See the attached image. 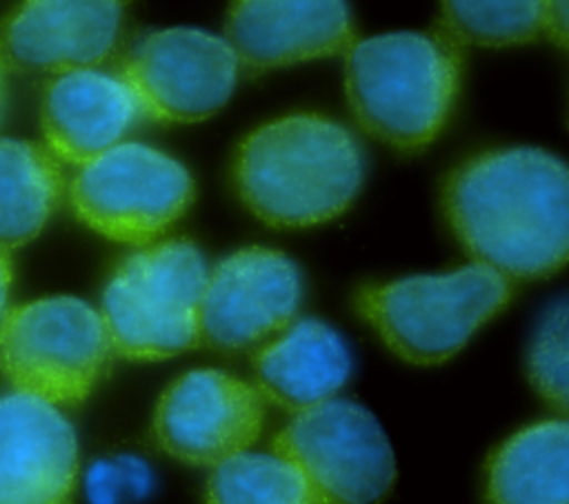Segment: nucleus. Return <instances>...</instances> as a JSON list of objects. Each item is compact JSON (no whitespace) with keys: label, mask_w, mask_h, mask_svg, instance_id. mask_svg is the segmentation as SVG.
Here are the masks:
<instances>
[{"label":"nucleus","mask_w":569,"mask_h":504,"mask_svg":"<svg viewBox=\"0 0 569 504\" xmlns=\"http://www.w3.org/2000/svg\"><path fill=\"white\" fill-rule=\"evenodd\" d=\"M365 153L340 122L291 113L256 127L233 155V187L262 222L302 229L338 218L358 195Z\"/></svg>","instance_id":"f03ea898"},{"label":"nucleus","mask_w":569,"mask_h":504,"mask_svg":"<svg viewBox=\"0 0 569 504\" xmlns=\"http://www.w3.org/2000/svg\"><path fill=\"white\" fill-rule=\"evenodd\" d=\"M11 284H13V264L9 251L0 249V320L9 311V295H11Z\"/></svg>","instance_id":"b1692460"},{"label":"nucleus","mask_w":569,"mask_h":504,"mask_svg":"<svg viewBox=\"0 0 569 504\" xmlns=\"http://www.w3.org/2000/svg\"><path fill=\"white\" fill-rule=\"evenodd\" d=\"M509 298V278L471 262L447 273L367 284L353 304L396 355L427 366L453 357Z\"/></svg>","instance_id":"20e7f679"},{"label":"nucleus","mask_w":569,"mask_h":504,"mask_svg":"<svg viewBox=\"0 0 569 504\" xmlns=\"http://www.w3.org/2000/svg\"><path fill=\"white\" fill-rule=\"evenodd\" d=\"M440 20L456 44L516 47L542 33L540 0H440Z\"/></svg>","instance_id":"aec40b11"},{"label":"nucleus","mask_w":569,"mask_h":504,"mask_svg":"<svg viewBox=\"0 0 569 504\" xmlns=\"http://www.w3.org/2000/svg\"><path fill=\"white\" fill-rule=\"evenodd\" d=\"M151 482L149 468L138 457L124 455L98 462L87 477V493L93 504H122L140 497Z\"/></svg>","instance_id":"4be33fe9"},{"label":"nucleus","mask_w":569,"mask_h":504,"mask_svg":"<svg viewBox=\"0 0 569 504\" xmlns=\"http://www.w3.org/2000/svg\"><path fill=\"white\" fill-rule=\"evenodd\" d=\"M207 273L200 249L184 238L129 253L100 298L111 351L127 360H164L191 349L200 340Z\"/></svg>","instance_id":"39448f33"},{"label":"nucleus","mask_w":569,"mask_h":504,"mask_svg":"<svg viewBox=\"0 0 569 504\" xmlns=\"http://www.w3.org/2000/svg\"><path fill=\"white\" fill-rule=\"evenodd\" d=\"M131 0H20L0 22V58L24 71L102 64L118 47Z\"/></svg>","instance_id":"f8f14e48"},{"label":"nucleus","mask_w":569,"mask_h":504,"mask_svg":"<svg viewBox=\"0 0 569 504\" xmlns=\"http://www.w3.org/2000/svg\"><path fill=\"white\" fill-rule=\"evenodd\" d=\"M318 504H378L396 480L391 444L362 404L331 397L298 411L271 442Z\"/></svg>","instance_id":"6e6552de"},{"label":"nucleus","mask_w":569,"mask_h":504,"mask_svg":"<svg viewBox=\"0 0 569 504\" xmlns=\"http://www.w3.org/2000/svg\"><path fill=\"white\" fill-rule=\"evenodd\" d=\"M264 424V400L253 384L220 369H193L176 377L153 411L156 442L196 466L247 451Z\"/></svg>","instance_id":"9d476101"},{"label":"nucleus","mask_w":569,"mask_h":504,"mask_svg":"<svg viewBox=\"0 0 569 504\" xmlns=\"http://www.w3.org/2000/svg\"><path fill=\"white\" fill-rule=\"evenodd\" d=\"M100 313L73 295L13 306L0 320V371L16 391L56 406L82 402L111 355Z\"/></svg>","instance_id":"423d86ee"},{"label":"nucleus","mask_w":569,"mask_h":504,"mask_svg":"<svg viewBox=\"0 0 569 504\" xmlns=\"http://www.w3.org/2000/svg\"><path fill=\"white\" fill-rule=\"evenodd\" d=\"M487 504H569V426L565 417L529 424L487 464Z\"/></svg>","instance_id":"f3484780"},{"label":"nucleus","mask_w":569,"mask_h":504,"mask_svg":"<svg viewBox=\"0 0 569 504\" xmlns=\"http://www.w3.org/2000/svg\"><path fill=\"white\" fill-rule=\"evenodd\" d=\"M453 235L505 278H547L569 253V175L536 147L491 149L456 167L442 191Z\"/></svg>","instance_id":"f257e3e1"},{"label":"nucleus","mask_w":569,"mask_h":504,"mask_svg":"<svg viewBox=\"0 0 569 504\" xmlns=\"http://www.w3.org/2000/svg\"><path fill=\"white\" fill-rule=\"evenodd\" d=\"M460 69L458 44L442 31L380 33L347 49V98L371 135L400 151H418L447 124Z\"/></svg>","instance_id":"7ed1b4c3"},{"label":"nucleus","mask_w":569,"mask_h":504,"mask_svg":"<svg viewBox=\"0 0 569 504\" xmlns=\"http://www.w3.org/2000/svg\"><path fill=\"white\" fill-rule=\"evenodd\" d=\"M349 373L347 342L316 317L293 320L253 360V386L262 400L291 413L336 397Z\"/></svg>","instance_id":"dca6fc26"},{"label":"nucleus","mask_w":569,"mask_h":504,"mask_svg":"<svg viewBox=\"0 0 569 504\" xmlns=\"http://www.w3.org/2000/svg\"><path fill=\"white\" fill-rule=\"evenodd\" d=\"M62 189L60 162L47 147L0 138V249L31 242L53 215Z\"/></svg>","instance_id":"a211bd4d"},{"label":"nucleus","mask_w":569,"mask_h":504,"mask_svg":"<svg viewBox=\"0 0 569 504\" xmlns=\"http://www.w3.org/2000/svg\"><path fill=\"white\" fill-rule=\"evenodd\" d=\"M204 504H318L300 471L276 451H240L211 466Z\"/></svg>","instance_id":"6ab92c4d"},{"label":"nucleus","mask_w":569,"mask_h":504,"mask_svg":"<svg viewBox=\"0 0 569 504\" xmlns=\"http://www.w3.org/2000/svg\"><path fill=\"white\" fill-rule=\"evenodd\" d=\"M567 344V300L560 298L542 317L527 355V373L533 389L560 417H565L569 400Z\"/></svg>","instance_id":"412c9836"},{"label":"nucleus","mask_w":569,"mask_h":504,"mask_svg":"<svg viewBox=\"0 0 569 504\" xmlns=\"http://www.w3.org/2000/svg\"><path fill=\"white\" fill-rule=\"evenodd\" d=\"M224 40L260 71L347 51L353 22L347 0H231Z\"/></svg>","instance_id":"4468645a"},{"label":"nucleus","mask_w":569,"mask_h":504,"mask_svg":"<svg viewBox=\"0 0 569 504\" xmlns=\"http://www.w3.org/2000/svg\"><path fill=\"white\" fill-rule=\"evenodd\" d=\"M542 33L549 36L560 49L567 47L569 20H567V0H540Z\"/></svg>","instance_id":"5701e85b"},{"label":"nucleus","mask_w":569,"mask_h":504,"mask_svg":"<svg viewBox=\"0 0 569 504\" xmlns=\"http://www.w3.org/2000/svg\"><path fill=\"white\" fill-rule=\"evenodd\" d=\"M302 300L296 262L267 246H244L209 273L200 300V340L218 351H242L287 329Z\"/></svg>","instance_id":"9b49d317"},{"label":"nucleus","mask_w":569,"mask_h":504,"mask_svg":"<svg viewBox=\"0 0 569 504\" xmlns=\"http://www.w3.org/2000/svg\"><path fill=\"white\" fill-rule=\"evenodd\" d=\"M142 118V107L122 71L100 67L58 73L40 104L47 149L58 162L69 164H84L116 147Z\"/></svg>","instance_id":"2eb2a0df"},{"label":"nucleus","mask_w":569,"mask_h":504,"mask_svg":"<svg viewBox=\"0 0 569 504\" xmlns=\"http://www.w3.org/2000/svg\"><path fill=\"white\" fill-rule=\"evenodd\" d=\"M69 200L78 220L96 233L124 244H151L189 209L193 178L178 158L122 140L80 164Z\"/></svg>","instance_id":"0eeeda50"},{"label":"nucleus","mask_w":569,"mask_h":504,"mask_svg":"<svg viewBox=\"0 0 569 504\" xmlns=\"http://www.w3.org/2000/svg\"><path fill=\"white\" fill-rule=\"evenodd\" d=\"M240 60L231 44L202 29L171 27L140 38L122 75L131 84L144 118L200 122L231 98Z\"/></svg>","instance_id":"1a4fd4ad"},{"label":"nucleus","mask_w":569,"mask_h":504,"mask_svg":"<svg viewBox=\"0 0 569 504\" xmlns=\"http://www.w3.org/2000/svg\"><path fill=\"white\" fill-rule=\"evenodd\" d=\"M78 437L64 413L36 395L0 397V504H73Z\"/></svg>","instance_id":"ddd939ff"},{"label":"nucleus","mask_w":569,"mask_h":504,"mask_svg":"<svg viewBox=\"0 0 569 504\" xmlns=\"http://www.w3.org/2000/svg\"><path fill=\"white\" fill-rule=\"evenodd\" d=\"M4 104H7V84H4V62L0 58V122L4 115Z\"/></svg>","instance_id":"393cba45"}]
</instances>
